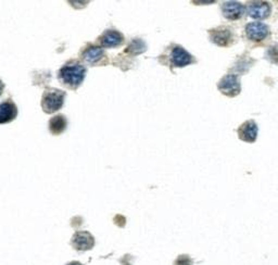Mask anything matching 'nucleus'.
<instances>
[{"label":"nucleus","instance_id":"obj_1","mask_svg":"<svg viewBox=\"0 0 278 265\" xmlns=\"http://www.w3.org/2000/svg\"><path fill=\"white\" fill-rule=\"evenodd\" d=\"M86 67L76 62L71 61L64 64L58 72V79L62 84L71 89H76L85 80Z\"/></svg>","mask_w":278,"mask_h":265},{"label":"nucleus","instance_id":"obj_2","mask_svg":"<svg viewBox=\"0 0 278 265\" xmlns=\"http://www.w3.org/2000/svg\"><path fill=\"white\" fill-rule=\"evenodd\" d=\"M65 92L57 88H47L42 98V108L46 113H55L63 107Z\"/></svg>","mask_w":278,"mask_h":265},{"label":"nucleus","instance_id":"obj_3","mask_svg":"<svg viewBox=\"0 0 278 265\" xmlns=\"http://www.w3.org/2000/svg\"><path fill=\"white\" fill-rule=\"evenodd\" d=\"M217 88L220 92L227 97H236L239 95L242 86H240V81L237 75L227 74L219 82Z\"/></svg>","mask_w":278,"mask_h":265},{"label":"nucleus","instance_id":"obj_4","mask_svg":"<svg viewBox=\"0 0 278 265\" xmlns=\"http://www.w3.org/2000/svg\"><path fill=\"white\" fill-rule=\"evenodd\" d=\"M210 40L217 46L221 47H228L234 41V33L232 29L227 26H220L214 29L209 31Z\"/></svg>","mask_w":278,"mask_h":265},{"label":"nucleus","instance_id":"obj_5","mask_svg":"<svg viewBox=\"0 0 278 265\" xmlns=\"http://www.w3.org/2000/svg\"><path fill=\"white\" fill-rule=\"evenodd\" d=\"M245 32L248 40L259 43L264 41L269 35V27L262 22H251V23L247 24Z\"/></svg>","mask_w":278,"mask_h":265},{"label":"nucleus","instance_id":"obj_6","mask_svg":"<svg viewBox=\"0 0 278 265\" xmlns=\"http://www.w3.org/2000/svg\"><path fill=\"white\" fill-rule=\"evenodd\" d=\"M170 60L171 64L174 67H183L193 62V58L189 52L185 50L182 46H177V45L172 48Z\"/></svg>","mask_w":278,"mask_h":265},{"label":"nucleus","instance_id":"obj_7","mask_svg":"<svg viewBox=\"0 0 278 265\" xmlns=\"http://www.w3.org/2000/svg\"><path fill=\"white\" fill-rule=\"evenodd\" d=\"M272 8L270 5L265 2H252L248 4L247 13L248 16L255 20H264L270 16Z\"/></svg>","mask_w":278,"mask_h":265},{"label":"nucleus","instance_id":"obj_8","mask_svg":"<svg viewBox=\"0 0 278 265\" xmlns=\"http://www.w3.org/2000/svg\"><path fill=\"white\" fill-rule=\"evenodd\" d=\"M98 42L104 48H115L124 43V36L115 29H108L99 37Z\"/></svg>","mask_w":278,"mask_h":265},{"label":"nucleus","instance_id":"obj_9","mask_svg":"<svg viewBox=\"0 0 278 265\" xmlns=\"http://www.w3.org/2000/svg\"><path fill=\"white\" fill-rule=\"evenodd\" d=\"M222 13L225 19L236 21L242 19L245 13V7L238 2H226L222 5Z\"/></svg>","mask_w":278,"mask_h":265},{"label":"nucleus","instance_id":"obj_10","mask_svg":"<svg viewBox=\"0 0 278 265\" xmlns=\"http://www.w3.org/2000/svg\"><path fill=\"white\" fill-rule=\"evenodd\" d=\"M259 128L253 120H249L242 124L238 128L239 138L246 142H254L257 140Z\"/></svg>","mask_w":278,"mask_h":265},{"label":"nucleus","instance_id":"obj_11","mask_svg":"<svg viewBox=\"0 0 278 265\" xmlns=\"http://www.w3.org/2000/svg\"><path fill=\"white\" fill-rule=\"evenodd\" d=\"M18 117V107L12 99L0 103V124L10 123Z\"/></svg>","mask_w":278,"mask_h":265},{"label":"nucleus","instance_id":"obj_12","mask_svg":"<svg viewBox=\"0 0 278 265\" xmlns=\"http://www.w3.org/2000/svg\"><path fill=\"white\" fill-rule=\"evenodd\" d=\"M72 245L76 250L85 251L94 247L95 239L88 232H77L72 238Z\"/></svg>","mask_w":278,"mask_h":265},{"label":"nucleus","instance_id":"obj_13","mask_svg":"<svg viewBox=\"0 0 278 265\" xmlns=\"http://www.w3.org/2000/svg\"><path fill=\"white\" fill-rule=\"evenodd\" d=\"M82 60L87 64H96L104 57V50L101 47L94 46V45H88V46L82 52Z\"/></svg>","mask_w":278,"mask_h":265},{"label":"nucleus","instance_id":"obj_14","mask_svg":"<svg viewBox=\"0 0 278 265\" xmlns=\"http://www.w3.org/2000/svg\"><path fill=\"white\" fill-rule=\"evenodd\" d=\"M67 125V121L64 116H56L50 120L49 122V131L54 135L62 134Z\"/></svg>","mask_w":278,"mask_h":265},{"label":"nucleus","instance_id":"obj_15","mask_svg":"<svg viewBox=\"0 0 278 265\" xmlns=\"http://www.w3.org/2000/svg\"><path fill=\"white\" fill-rule=\"evenodd\" d=\"M265 57L267 58L268 61L273 62L275 64L278 63V44L274 45V46L269 47L266 51Z\"/></svg>","mask_w":278,"mask_h":265},{"label":"nucleus","instance_id":"obj_16","mask_svg":"<svg viewBox=\"0 0 278 265\" xmlns=\"http://www.w3.org/2000/svg\"><path fill=\"white\" fill-rule=\"evenodd\" d=\"M190 264H191V261L188 256H180L176 261L175 265H190Z\"/></svg>","mask_w":278,"mask_h":265},{"label":"nucleus","instance_id":"obj_17","mask_svg":"<svg viewBox=\"0 0 278 265\" xmlns=\"http://www.w3.org/2000/svg\"><path fill=\"white\" fill-rule=\"evenodd\" d=\"M4 89H5V84H4V83L2 81H0V96L3 95Z\"/></svg>","mask_w":278,"mask_h":265},{"label":"nucleus","instance_id":"obj_18","mask_svg":"<svg viewBox=\"0 0 278 265\" xmlns=\"http://www.w3.org/2000/svg\"><path fill=\"white\" fill-rule=\"evenodd\" d=\"M69 265H83V264H81V263H78V262H73V263H71V264H69Z\"/></svg>","mask_w":278,"mask_h":265}]
</instances>
